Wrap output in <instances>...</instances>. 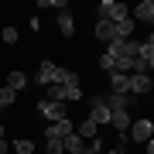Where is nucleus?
Wrapping results in <instances>:
<instances>
[{
    "instance_id": "1",
    "label": "nucleus",
    "mask_w": 154,
    "mask_h": 154,
    "mask_svg": "<svg viewBox=\"0 0 154 154\" xmlns=\"http://www.w3.org/2000/svg\"><path fill=\"white\" fill-rule=\"evenodd\" d=\"M34 82H38L41 89H48V86L62 82V65H55L51 58H45L41 65H38V75H34Z\"/></svg>"
},
{
    "instance_id": "2",
    "label": "nucleus",
    "mask_w": 154,
    "mask_h": 154,
    "mask_svg": "<svg viewBox=\"0 0 154 154\" xmlns=\"http://www.w3.org/2000/svg\"><path fill=\"white\" fill-rule=\"evenodd\" d=\"M123 17H130V7L127 4H116V0H103V4H99V21L116 24V21H123Z\"/></svg>"
},
{
    "instance_id": "3",
    "label": "nucleus",
    "mask_w": 154,
    "mask_h": 154,
    "mask_svg": "<svg viewBox=\"0 0 154 154\" xmlns=\"http://www.w3.org/2000/svg\"><path fill=\"white\" fill-rule=\"evenodd\" d=\"M89 120H93L96 127L110 123V106H106V96H89Z\"/></svg>"
},
{
    "instance_id": "4",
    "label": "nucleus",
    "mask_w": 154,
    "mask_h": 154,
    "mask_svg": "<svg viewBox=\"0 0 154 154\" xmlns=\"http://www.w3.org/2000/svg\"><path fill=\"white\" fill-rule=\"evenodd\" d=\"M151 137H154V120H134L130 130H127V140H134V144H147Z\"/></svg>"
},
{
    "instance_id": "5",
    "label": "nucleus",
    "mask_w": 154,
    "mask_h": 154,
    "mask_svg": "<svg viewBox=\"0 0 154 154\" xmlns=\"http://www.w3.org/2000/svg\"><path fill=\"white\" fill-rule=\"evenodd\" d=\"M38 113L58 123V120H65V116H69V106H65V103H51V99H41V103H38Z\"/></svg>"
},
{
    "instance_id": "6",
    "label": "nucleus",
    "mask_w": 154,
    "mask_h": 154,
    "mask_svg": "<svg viewBox=\"0 0 154 154\" xmlns=\"http://www.w3.org/2000/svg\"><path fill=\"white\" fill-rule=\"evenodd\" d=\"M75 134V123L69 120H58V123H51V127H45V140H51V137H58V140H65V137H72Z\"/></svg>"
},
{
    "instance_id": "7",
    "label": "nucleus",
    "mask_w": 154,
    "mask_h": 154,
    "mask_svg": "<svg viewBox=\"0 0 154 154\" xmlns=\"http://www.w3.org/2000/svg\"><path fill=\"white\" fill-rule=\"evenodd\" d=\"M130 103H134V96H130V93H110V96H106V106H110V113H116V110H130Z\"/></svg>"
},
{
    "instance_id": "8",
    "label": "nucleus",
    "mask_w": 154,
    "mask_h": 154,
    "mask_svg": "<svg viewBox=\"0 0 154 154\" xmlns=\"http://www.w3.org/2000/svg\"><path fill=\"white\" fill-rule=\"evenodd\" d=\"M130 123H134V116H130V110H116V113H110V127H113V130H120V134H127V130H130Z\"/></svg>"
},
{
    "instance_id": "9",
    "label": "nucleus",
    "mask_w": 154,
    "mask_h": 154,
    "mask_svg": "<svg viewBox=\"0 0 154 154\" xmlns=\"http://www.w3.org/2000/svg\"><path fill=\"white\" fill-rule=\"evenodd\" d=\"M130 17H134V24H137V21H140V24H151V17H154V0H140L137 11H134Z\"/></svg>"
},
{
    "instance_id": "10",
    "label": "nucleus",
    "mask_w": 154,
    "mask_h": 154,
    "mask_svg": "<svg viewBox=\"0 0 154 154\" xmlns=\"http://www.w3.org/2000/svg\"><path fill=\"white\" fill-rule=\"evenodd\" d=\"M151 89H154V79H151V75H130V96L151 93Z\"/></svg>"
},
{
    "instance_id": "11",
    "label": "nucleus",
    "mask_w": 154,
    "mask_h": 154,
    "mask_svg": "<svg viewBox=\"0 0 154 154\" xmlns=\"http://www.w3.org/2000/svg\"><path fill=\"white\" fill-rule=\"evenodd\" d=\"M58 31H62V38H72V34H75V14L72 11L58 14Z\"/></svg>"
},
{
    "instance_id": "12",
    "label": "nucleus",
    "mask_w": 154,
    "mask_h": 154,
    "mask_svg": "<svg viewBox=\"0 0 154 154\" xmlns=\"http://www.w3.org/2000/svg\"><path fill=\"white\" fill-rule=\"evenodd\" d=\"M113 28H116V41H127V38H134V28H137V24H134V17H123Z\"/></svg>"
},
{
    "instance_id": "13",
    "label": "nucleus",
    "mask_w": 154,
    "mask_h": 154,
    "mask_svg": "<svg viewBox=\"0 0 154 154\" xmlns=\"http://www.w3.org/2000/svg\"><path fill=\"white\" fill-rule=\"evenodd\" d=\"M110 89H113V93H130V75H123V72H110Z\"/></svg>"
},
{
    "instance_id": "14",
    "label": "nucleus",
    "mask_w": 154,
    "mask_h": 154,
    "mask_svg": "<svg viewBox=\"0 0 154 154\" xmlns=\"http://www.w3.org/2000/svg\"><path fill=\"white\" fill-rule=\"evenodd\" d=\"M96 38L110 45V41H116V28H113L110 21H96Z\"/></svg>"
},
{
    "instance_id": "15",
    "label": "nucleus",
    "mask_w": 154,
    "mask_h": 154,
    "mask_svg": "<svg viewBox=\"0 0 154 154\" xmlns=\"http://www.w3.org/2000/svg\"><path fill=\"white\" fill-rule=\"evenodd\" d=\"M62 144H65V154H82V151H86V140L79 137V134H72V137H65Z\"/></svg>"
},
{
    "instance_id": "16",
    "label": "nucleus",
    "mask_w": 154,
    "mask_h": 154,
    "mask_svg": "<svg viewBox=\"0 0 154 154\" xmlns=\"http://www.w3.org/2000/svg\"><path fill=\"white\" fill-rule=\"evenodd\" d=\"M24 86H28V75H24V72H7V89H14V93H21Z\"/></svg>"
},
{
    "instance_id": "17",
    "label": "nucleus",
    "mask_w": 154,
    "mask_h": 154,
    "mask_svg": "<svg viewBox=\"0 0 154 154\" xmlns=\"http://www.w3.org/2000/svg\"><path fill=\"white\" fill-rule=\"evenodd\" d=\"M45 99H51V103H65V86H62V82L48 86V89H45Z\"/></svg>"
},
{
    "instance_id": "18",
    "label": "nucleus",
    "mask_w": 154,
    "mask_h": 154,
    "mask_svg": "<svg viewBox=\"0 0 154 154\" xmlns=\"http://www.w3.org/2000/svg\"><path fill=\"white\" fill-rule=\"evenodd\" d=\"M96 130H99V127H96V123H93V120H89V116H86V120H82V127H79L75 134H79V137H82V140H93V137H96Z\"/></svg>"
},
{
    "instance_id": "19",
    "label": "nucleus",
    "mask_w": 154,
    "mask_h": 154,
    "mask_svg": "<svg viewBox=\"0 0 154 154\" xmlns=\"http://www.w3.org/2000/svg\"><path fill=\"white\" fill-rule=\"evenodd\" d=\"M62 86H65V103L82 99V86H79V82H62Z\"/></svg>"
},
{
    "instance_id": "20",
    "label": "nucleus",
    "mask_w": 154,
    "mask_h": 154,
    "mask_svg": "<svg viewBox=\"0 0 154 154\" xmlns=\"http://www.w3.org/2000/svg\"><path fill=\"white\" fill-rule=\"evenodd\" d=\"M147 69H154V45H147V41H140V55H137Z\"/></svg>"
},
{
    "instance_id": "21",
    "label": "nucleus",
    "mask_w": 154,
    "mask_h": 154,
    "mask_svg": "<svg viewBox=\"0 0 154 154\" xmlns=\"http://www.w3.org/2000/svg\"><path fill=\"white\" fill-rule=\"evenodd\" d=\"M11 151H17V154H34V144H31L28 137H21V140L11 144Z\"/></svg>"
},
{
    "instance_id": "22",
    "label": "nucleus",
    "mask_w": 154,
    "mask_h": 154,
    "mask_svg": "<svg viewBox=\"0 0 154 154\" xmlns=\"http://www.w3.org/2000/svg\"><path fill=\"white\" fill-rule=\"evenodd\" d=\"M14 99H17V93H14V89H7V86H4V89H0V110H4V106H11Z\"/></svg>"
},
{
    "instance_id": "23",
    "label": "nucleus",
    "mask_w": 154,
    "mask_h": 154,
    "mask_svg": "<svg viewBox=\"0 0 154 154\" xmlns=\"http://www.w3.org/2000/svg\"><path fill=\"white\" fill-rule=\"evenodd\" d=\"M103 147H106V144L99 140V137H93V140H86V151H82V154H99Z\"/></svg>"
},
{
    "instance_id": "24",
    "label": "nucleus",
    "mask_w": 154,
    "mask_h": 154,
    "mask_svg": "<svg viewBox=\"0 0 154 154\" xmlns=\"http://www.w3.org/2000/svg\"><path fill=\"white\" fill-rule=\"evenodd\" d=\"M99 69H106V72H113V69H116V58L110 55V51H103V58H99Z\"/></svg>"
},
{
    "instance_id": "25",
    "label": "nucleus",
    "mask_w": 154,
    "mask_h": 154,
    "mask_svg": "<svg viewBox=\"0 0 154 154\" xmlns=\"http://www.w3.org/2000/svg\"><path fill=\"white\" fill-rule=\"evenodd\" d=\"M45 151H48V154H65V144H62L58 137H51V140H48V147H45Z\"/></svg>"
},
{
    "instance_id": "26",
    "label": "nucleus",
    "mask_w": 154,
    "mask_h": 154,
    "mask_svg": "<svg viewBox=\"0 0 154 154\" xmlns=\"http://www.w3.org/2000/svg\"><path fill=\"white\" fill-rule=\"evenodd\" d=\"M0 41H4V45H14L17 41V28H4V31H0Z\"/></svg>"
},
{
    "instance_id": "27",
    "label": "nucleus",
    "mask_w": 154,
    "mask_h": 154,
    "mask_svg": "<svg viewBox=\"0 0 154 154\" xmlns=\"http://www.w3.org/2000/svg\"><path fill=\"white\" fill-rule=\"evenodd\" d=\"M144 151H147V154H154V137H151L147 144H144Z\"/></svg>"
},
{
    "instance_id": "28",
    "label": "nucleus",
    "mask_w": 154,
    "mask_h": 154,
    "mask_svg": "<svg viewBox=\"0 0 154 154\" xmlns=\"http://www.w3.org/2000/svg\"><path fill=\"white\" fill-rule=\"evenodd\" d=\"M7 151H11V144H7V140H0V154H7Z\"/></svg>"
},
{
    "instance_id": "29",
    "label": "nucleus",
    "mask_w": 154,
    "mask_h": 154,
    "mask_svg": "<svg viewBox=\"0 0 154 154\" xmlns=\"http://www.w3.org/2000/svg\"><path fill=\"white\" fill-rule=\"evenodd\" d=\"M147 45H154V31H151V38H147Z\"/></svg>"
},
{
    "instance_id": "30",
    "label": "nucleus",
    "mask_w": 154,
    "mask_h": 154,
    "mask_svg": "<svg viewBox=\"0 0 154 154\" xmlns=\"http://www.w3.org/2000/svg\"><path fill=\"white\" fill-rule=\"evenodd\" d=\"M0 140H4V127H0Z\"/></svg>"
},
{
    "instance_id": "31",
    "label": "nucleus",
    "mask_w": 154,
    "mask_h": 154,
    "mask_svg": "<svg viewBox=\"0 0 154 154\" xmlns=\"http://www.w3.org/2000/svg\"><path fill=\"white\" fill-rule=\"evenodd\" d=\"M151 28H154V17H151Z\"/></svg>"
}]
</instances>
